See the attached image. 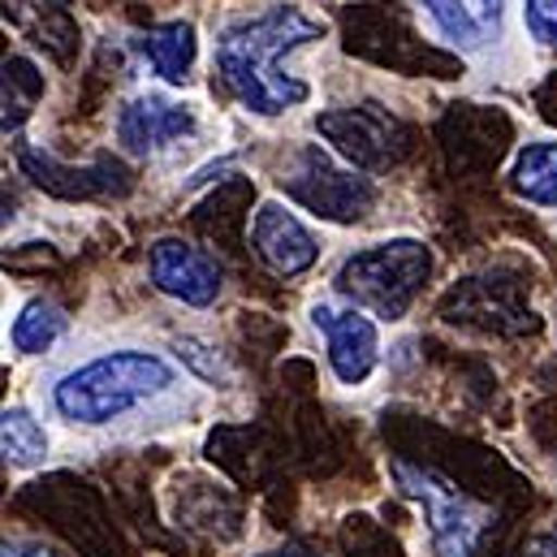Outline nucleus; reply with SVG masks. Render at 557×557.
Instances as JSON below:
<instances>
[{
  "label": "nucleus",
  "mask_w": 557,
  "mask_h": 557,
  "mask_svg": "<svg viewBox=\"0 0 557 557\" xmlns=\"http://www.w3.org/2000/svg\"><path fill=\"white\" fill-rule=\"evenodd\" d=\"M0 449H4L9 467L30 471V467L48 462V428L26 407H4V416H0Z\"/></svg>",
  "instance_id": "2eb2a0df"
},
{
  "label": "nucleus",
  "mask_w": 557,
  "mask_h": 557,
  "mask_svg": "<svg viewBox=\"0 0 557 557\" xmlns=\"http://www.w3.org/2000/svg\"><path fill=\"white\" fill-rule=\"evenodd\" d=\"M61 333H65V315L52 302L30 298V302L17 307L13 329H9V342H13L17 355H44V350H52L61 342Z\"/></svg>",
  "instance_id": "dca6fc26"
},
{
  "label": "nucleus",
  "mask_w": 557,
  "mask_h": 557,
  "mask_svg": "<svg viewBox=\"0 0 557 557\" xmlns=\"http://www.w3.org/2000/svg\"><path fill=\"white\" fill-rule=\"evenodd\" d=\"M195 135V109L156 91H139L117 113V143L126 156H160Z\"/></svg>",
  "instance_id": "1a4fd4ad"
},
{
  "label": "nucleus",
  "mask_w": 557,
  "mask_h": 557,
  "mask_svg": "<svg viewBox=\"0 0 557 557\" xmlns=\"http://www.w3.org/2000/svg\"><path fill=\"white\" fill-rule=\"evenodd\" d=\"M147 277L182 307H212L225 289V269L216 256L186 238H156L147 251Z\"/></svg>",
  "instance_id": "6e6552de"
},
{
  "label": "nucleus",
  "mask_w": 557,
  "mask_h": 557,
  "mask_svg": "<svg viewBox=\"0 0 557 557\" xmlns=\"http://www.w3.org/2000/svg\"><path fill=\"white\" fill-rule=\"evenodd\" d=\"M256 557H315L307 545H281V549H269V554H256Z\"/></svg>",
  "instance_id": "4be33fe9"
},
{
  "label": "nucleus",
  "mask_w": 557,
  "mask_h": 557,
  "mask_svg": "<svg viewBox=\"0 0 557 557\" xmlns=\"http://www.w3.org/2000/svg\"><path fill=\"white\" fill-rule=\"evenodd\" d=\"M17 164L26 169V177H30L39 190H48V195H57V199H96V195H126V190H131V173H126V164L113 160V156H100V160H91L87 169H65V164H57L48 151L22 147V151H17Z\"/></svg>",
  "instance_id": "9b49d317"
},
{
  "label": "nucleus",
  "mask_w": 557,
  "mask_h": 557,
  "mask_svg": "<svg viewBox=\"0 0 557 557\" xmlns=\"http://www.w3.org/2000/svg\"><path fill=\"white\" fill-rule=\"evenodd\" d=\"M44 91H48V83H44L39 65H35L30 57L13 52V57L4 61V117H0V131H4V135L22 131V122L35 113V104H39Z\"/></svg>",
  "instance_id": "4468645a"
},
{
  "label": "nucleus",
  "mask_w": 557,
  "mask_h": 557,
  "mask_svg": "<svg viewBox=\"0 0 557 557\" xmlns=\"http://www.w3.org/2000/svg\"><path fill=\"white\" fill-rule=\"evenodd\" d=\"M324 17L302 4H273L256 17H238L216 35L212 65L238 109L256 117H281L311 100V87L289 70V57L324 39Z\"/></svg>",
  "instance_id": "f03ea898"
},
{
  "label": "nucleus",
  "mask_w": 557,
  "mask_h": 557,
  "mask_svg": "<svg viewBox=\"0 0 557 557\" xmlns=\"http://www.w3.org/2000/svg\"><path fill=\"white\" fill-rule=\"evenodd\" d=\"M173 346H177V359H182L199 381H208V385H230V381H234V376H230V363H225L208 342H199V337H177Z\"/></svg>",
  "instance_id": "a211bd4d"
},
{
  "label": "nucleus",
  "mask_w": 557,
  "mask_h": 557,
  "mask_svg": "<svg viewBox=\"0 0 557 557\" xmlns=\"http://www.w3.org/2000/svg\"><path fill=\"white\" fill-rule=\"evenodd\" d=\"M251 247L256 256L264 260L269 273L277 277H298L307 269H315L320 260V238L307 230V221L281 203V199H264L256 208V221H251Z\"/></svg>",
  "instance_id": "9d476101"
},
{
  "label": "nucleus",
  "mask_w": 557,
  "mask_h": 557,
  "mask_svg": "<svg viewBox=\"0 0 557 557\" xmlns=\"http://www.w3.org/2000/svg\"><path fill=\"white\" fill-rule=\"evenodd\" d=\"M432 277V251L419 238H385L350 251L337 269V289L363 307L376 320H403L416 298L423 294V281Z\"/></svg>",
  "instance_id": "7ed1b4c3"
},
{
  "label": "nucleus",
  "mask_w": 557,
  "mask_h": 557,
  "mask_svg": "<svg viewBox=\"0 0 557 557\" xmlns=\"http://www.w3.org/2000/svg\"><path fill=\"white\" fill-rule=\"evenodd\" d=\"M394 480H398V488L423 510L432 554L475 557L484 528L493 523L488 506L471 502L462 488H454V484L441 480L436 471H423V467H411V462H394Z\"/></svg>",
  "instance_id": "39448f33"
},
{
  "label": "nucleus",
  "mask_w": 557,
  "mask_h": 557,
  "mask_svg": "<svg viewBox=\"0 0 557 557\" xmlns=\"http://www.w3.org/2000/svg\"><path fill=\"white\" fill-rule=\"evenodd\" d=\"M48 407L70 428L113 432L126 423H147L182 411L177 368L143 346L96 350L48 381Z\"/></svg>",
  "instance_id": "f257e3e1"
},
{
  "label": "nucleus",
  "mask_w": 557,
  "mask_h": 557,
  "mask_svg": "<svg viewBox=\"0 0 557 557\" xmlns=\"http://www.w3.org/2000/svg\"><path fill=\"white\" fill-rule=\"evenodd\" d=\"M311 324L324 337L329 368H333L337 385L359 389L376 372V363H381V329H376V320L363 307H355V302L342 307L333 298H320L311 307Z\"/></svg>",
  "instance_id": "0eeeda50"
},
{
  "label": "nucleus",
  "mask_w": 557,
  "mask_h": 557,
  "mask_svg": "<svg viewBox=\"0 0 557 557\" xmlns=\"http://www.w3.org/2000/svg\"><path fill=\"white\" fill-rule=\"evenodd\" d=\"M480 9H484V22H502V0H480Z\"/></svg>",
  "instance_id": "5701e85b"
},
{
  "label": "nucleus",
  "mask_w": 557,
  "mask_h": 557,
  "mask_svg": "<svg viewBox=\"0 0 557 557\" xmlns=\"http://www.w3.org/2000/svg\"><path fill=\"white\" fill-rule=\"evenodd\" d=\"M519 17L532 44L557 48V0H519Z\"/></svg>",
  "instance_id": "6ab92c4d"
},
{
  "label": "nucleus",
  "mask_w": 557,
  "mask_h": 557,
  "mask_svg": "<svg viewBox=\"0 0 557 557\" xmlns=\"http://www.w3.org/2000/svg\"><path fill=\"white\" fill-rule=\"evenodd\" d=\"M315 131H320V139H329V147L337 156H346L355 169H389L407 151V131L381 104L324 109L315 117Z\"/></svg>",
  "instance_id": "423d86ee"
},
{
  "label": "nucleus",
  "mask_w": 557,
  "mask_h": 557,
  "mask_svg": "<svg viewBox=\"0 0 557 557\" xmlns=\"http://www.w3.org/2000/svg\"><path fill=\"white\" fill-rule=\"evenodd\" d=\"M135 44H139V52L147 57V65L164 78V83H173V87H182L186 78H190V70H195V57H199V39H195V26L190 22H160V26H147L135 35Z\"/></svg>",
  "instance_id": "f8f14e48"
},
{
  "label": "nucleus",
  "mask_w": 557,
  "mask_h": 557,
  "mask_svg": "<svg viewBox=\"0 0 557 557\" xmlns=\"http://www.w3.org/2000/svg\"><path fill=\"white\" fill-rule=\"evenodd\" d=\"M423 13L432 17V26L462 52H480L484 48V22L475 17V9L467 0H419Z\"/></svg>",
  "instance_id": "f3484780"
},
{
  "label": "nucleus",
  "mask_w": 557,
  "mask_h": 557,
  "mask_svg": "<svg viewBox=\"0 0 557 557\" xmlns=\"http://www.w3.org/2000/svg\"><path fill=\"white\" fill-rule=\"evenodd\" d=\"M510 190L536 208H557V139H532L515 151Z\"/></svg>",
  "instance_id": "ddd939ff"
},
{
  "label": "nucleus",
  "mask_w": 557,
  "mask_h": 557,
  "mask_svg": "<svg viewBox=\"0 0 557 557\" xmlns=\"http://www.w3.org/2000/svg\"><path fill=\"white\" fill-rule=\"evenodd\" d=\"M519 557H557V519H549L545 528H536V532L523 541Z\"/></svg>",
  "instance_id": "aec40b11"
},
{
  "label": "nucleus",
  "mask_w": 557,
  "mask_h": 557,
  "mask_svg": "<svg viewBox=\"0 0 557 557\" xmlns=\"http://www.w3.org/2000/svg\"><path fill=\"white\" fill-rule=\"evenodd\" d=\"M4 557H61V554L48 549V545H35V541H13V545H4Z\"/></svg>",
  "instance_id": "412c9836"
},
{
  "label": "nucleus",
  "mask_w": 557,
  "mask_h": 557,
  "mask_svg": "<svg viewBox=\"0 0 557 557\" xmlns=\"http://www.w3.org/2000/svg\"><path fill=\"white\" fill-rule=\"evenodd\" d=\"M281 190L307 208L320 221H337V225H355L368 216V208L376 203V186L355 173L342 169L320 143H298L294 156L281 169Z\"/></svg>",
  "instance_id": "20e7f679"
}]
</instances>
